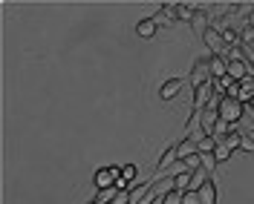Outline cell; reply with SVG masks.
Wrapping results in <instances>:
<instances>
[{"label":"cell","instance_id":"cell-1","mask_svg":"<svg viewBox=\"0 0 254 204\" xmlns=\"http://www.w3.org/2000/svg\"><path fill=\"white\" fill-rule=\"evenodd\" d=\"M220 118L222 121H228L231 126H237V121L243 118V112H246V104L237 101V98H228V95H222L220 98Z\"/></svg>","mask_w":254,"mask_h":204},{"label":"cell","instance_id":"cell-2","mask_svg":"<svg viewBox=\"0 0 254 204\" xmlns=\"http://www.w3.org/2000/svg\"><path fill=\"white\" fill-rule=\"evenodd\" d=\"M211 61H202V58H199V61L193 63V66H190V75H188V83L190 86H193V89H199V86H205V83H211Z\"/></svg>","mask_w":254,"mask_h":204},{"label":"cell","instance_id":"cell-3","mask_svg":"<svg viewBox=\"0 0 254 204\" xmlns=\"http://www.w3.org/2000/svg\"><path fill=\"white\" fill-rule=\"evenodd\" d=\"M122 178V167H101V170H95L93 181H95V190L101 193V190H113V184Z\"/></svg>","mask_w":254,"mask_h":204},{"label":"cell","instance_id":"cell-4","mask_svg":"<svg viewBox=\"0 0 254 204\" xmlns=\"http://www.w3.org/2000/svg\"><path fill=\"white\" fill-rule=\"evenodd\" d=\"M202 43L208 46L211 58H222V52H225V41H222V32H220V29L208 26V29L202 32Z\"/></svg>","mask_w":254,"mask_h":204},{"label":"cell","instance_id":"cell-5","mask_svg":"<svg viewBox=\"0 0 254 204\" xmlns=\"http://www.w3.org/2000/svg\"><path fill=\"white\" fill-rule=\"evenodd\" d=\"M211 95H214V83H205V86H199V89H193V107H190V110H196V112H205V110H208V104L214 101Z\"/></svg>","mask_w":254,"mask_h":204},{"label":"cell","instance_id":"cell-6","mask_svg":"<svg viewBox=\"0 0 254 204\" xmlns=\"http://www.w3.org/2000/svg\"><path fill=\"white\" fill-rule=\"evenodd\" d=\"M182 86H185L182 78H168L162 86H159V98H162V101H174L176 95L182 92Z\"/></svg>","mask_w":254,"mask_h":204},{"label":"cell","instance_id":"cell-7","mask_svg":"<svg viewBox=\"0 0 254 204\" xmlns=\"http://www.w3.org/2000/svg\"><path fill=\"white\" fill-rule=\"evenodd\" d=\"M176 153H179V161H185L188 156H196V153H199V144H196V138L179 135V141H176Z\"/></svg>","mask_w":254,"mask_h":204},{"label":"cell","instance_id":"cell-8","mask_svg":"<svg viewBox=\"0 0 254 204\" xmlns=\"http://www.w3.org/2000/svg\"><path fill=\"white\" fill-rule=\"evenodd\" d=\"M156 29H159V23L153 20V17H142V20L136 23V35H139V38H144V41L156 38Z\"/></svg>","mask_w":254,"mask_h":204},{"label":"cell","instance_id":"cell-9","mask_svg":"<svg viewBox=\"0 0 254 204\" xmlns=\"http://www.w3.org/2000/svg\"><path fill=\"white\" fill-rule=\"evenodd\" d=\"M199 199H202V204H217V199H220V190H217L214 175H211L205 184H202V190H199Z\"/></svg>","mask_w":254,"mask_h":204},{"label":"cell","instance_id":"cell-10","mask_svg":"<svg viewBox=\"0 0 254 204\" xmlns=\"http://www.w3.org/2000/svg\"><path fill=\"white\" fill-rule=\"evenodd\" d=\"M211 61V78H225L228 75V61L225 58H208Z\"/></svg>","mask_w":254,"mask_h":204},{"label":"cell","instance_id":"cell-11","mask_svg":"<svg viewBox=\"0 0 254 204\" xmlns=\"http://www.w3.org/2000/svg\"><path fill=\"white\" fill-rule=\"evenodd\" d=\"M208 178H211V173H208V170H196V173H190V190H193V193H199Z\"/></svg>","mask_w":254,"mask_h":204},{"label":"cell","instance_id":"cell-12","mask_svg":"<svg viewBox=\"0 0 254 204\" xmlns=\"http://www.w3.org/2000/svg\"><path fill=\"white\" fill-rule=\"evenodd\" d=\"M122 178H127V181H130V184L136 187V184H139V181H136V178H139V167H136L133 161H127V164H122Z\"/></svg>","mask_w":254,"mask_h":204},{"label":"cell","instance_id":"cell-13","mask_svg":"<svg viewBox=\"0 0 254 204\" xmlns=\"http://www.w3.org/2000/svg\"><path fill=\"white\" fill-rule=\"evenodd\" d=\"M202 170H208V173L214 175V170H217V164H220V161H217V158H214V153H202Z\"/></svg>","mask_w":254,"mask_h":204},{"label":"cell","instance_id":"cell-14","mask_svg":"<svg viewBox=\"0 0 254 204\" xmlns=\"http://www.w3.org/2000/svg\"><path fill=\"white\" fill-rule=\"evenodd\" d=\"M185 202V193L179 190H165V204H182Z\"/></svg>","mask_w":254,"mask_h":204},{"label":"cell","instance_id":"cell-15","mask_svg":"<svg viewBox=\"0 0 254 204\" xmlns=\"http://www.w3.org/2000/svg\"><path fill=\"white\" fill-rule=\"evenodd\" d=\"M231 153H234V150H228V147L220 141V144H217V150H214V158L222 164V161H228V158H231Z\"/></svg>","mask_w":254,"mask_h":204},{"label":"cell","instance_id":"cell-16","mask_svg":"<svg viewBox=\"0 0 254 204\" xmlns=\"http://www.w3.org/2000/svg\"><path fill=\"white\" fill-rule=\"evenodd\" d=\"M240 150H243V153H254V135L243 132V144H240Z\"/></svg>","mask_w":254,"mask_h":204},{"label":"cell","instance_id":"cell-17","mask_svg":"<svg viewBox=\"0 0 254 204\" xmlns=\"http://www.w3.org/2000/svg\"><path fill=\"white\" fill-rule=\"evenodd\" d=\"M182 204H202V199H199V193L188 190V193H185V202H182Z\"/></svg>","mask_w":254,"mask_h":204}]
</instances>
